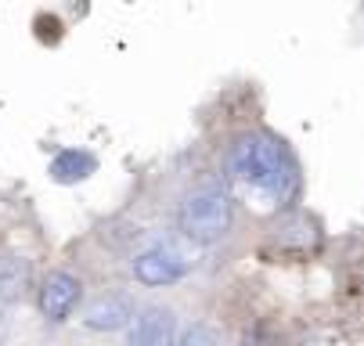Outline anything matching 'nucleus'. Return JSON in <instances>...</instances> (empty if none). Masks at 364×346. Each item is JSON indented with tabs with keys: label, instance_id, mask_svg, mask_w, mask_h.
Returning <instances> with one entry per match:
<instances>
[{
	"label": "nucleus",
	"instance_id": "nucleus-6",
	"mask_svg": "<svg viewBox=\"0 0 364 346\" xmlns=\"http://www.w3.org/2000/svg\"><path fill=\"white\" fill-rule=\"evenodd\" d=\"M134 300L123 292H105V296H94V300L83 307L80 321L90 328V332H119L130 325L134 318Z\"/></svg>",
	"mask_w": 364,
	"mask_h": 346
},
{
	"label": "nucleus",
	"instance_id": "nucleus-3",
	"mask_svg": "<svg viewBox=\"0 0 364 346\" xmlns=\"http://www.w3.org/2000/svg\"><path fill=\"white\" fill-rule=\"evenodd\" d=\"M80 296H83L80 278H73L69 271H50V274L40 281V288H36V307H40L43 321L62 325V321H69V314L76 310Z\"/></svg>",
	"mask_w": 364,
	"mask_h": 346
},
{
	"label": "nucleus",
	"instance_id": "nucleus-7",
	"mask_svg": "<svg viewBox=\"0 0 364 346\" xmlns=\"http://www.w3.org/2000/svg\"><path fill=\"white\" fill-rule=\"evenodd\" d=\"M33 288V264L18 253H0V303H18Z\"/></svg>",
	"mask_w": 364,
	"mask_h": 346
},
{
	"label": "nucleus",
	"instance_id": "nucleus-9",
	"mask_svg": "<svg viewBox=\"0 0 364 346\" xmlns=\"http://www.w3.org/2000/svg\"><path fill=\"white\" fill-rule=\"evenodd\" d=\"M181 346H220V335H217V328H210V325H191V328L181 335Z\"/></svg>",
	"mask_w": 364,
	"mask_h": 346
},
{
	"label": "nucleus",
	"instance_id": "nucleus-1",
	"mask_svg": "<svg viewBox=\"0 0 364 346\" xmlns=\"http://www.w3.org/2000/svg\"><path fill=\"white\" fill-rule=\"evenodd\" d=\"M228 184L259 213H274L299 188L296 159L271 134H242L228 152Z\"/></svg>",
	"mask_w": 364,
	"mask_h": 346
},
{
	"label": "nucleus",
	"instance_id": "nucleus-5",
	"mask_svg": "<svg viewBox=\"0 0 364 346\" xmlns=\"http://www.w3.org/2000/svg\"><path fill=\"white\" fill-rule=\"evenodd\" d=\"M195 260H188L184 253L170 249V245H159V249H148L141 256H134V278L141 285H151V288H163V285H173L181 281L188 271H191Z\"/></svg>",
	"mask_w": 364,
	"mask_h": 346
},
{
	"label": "nucleus",
	"instance_id": "nucleus-2",
	"mask_svg": "<svg viewBox=\"0 0 364 346\" xmlns=\"http://www.w3.org/2000/svg\"><path fill=\"white\" fill-rule=\"evenodd\" d=\"M235 220V202L231 191L224 184H198L184 195L181 213H177V227L188 242L195 245H213L231 231Z\"/></svg>",
	"mask_w": 364,
	"mask_h": 346
},
{
	"label": "nucleus",
	"instance_id": "nucleus-4",
	"mask_svg": "<svg viewBox=\"0 0 364 346\" xmlns=\"http://www.w3.org/2000/svg\"><path fill=\"white\" fill-rule=\"evenodd\" d=\"M173 339H177V314L170 307H159V303L137 307L130 325H127L130 346H173Z\"/></svg>",
	"mask_w": 364,
	"mask_h": 346
},
{
	"label": "nucleus",
	"instance_id": "nucleus-8",
	"mask_svg": "<svg viewBox=\"0 0 364 346\" xmlns=\"http://www.w3.org/2000/svg\"><path fill=\"white\" fill-rule=\"evenodd\" d=\"M97 170V159L90 152H80V148H65L50 159V177L58 184H76V180H87L90 173Z\"/></svg>",
	"mask_w": 364,
	"mask_h": 346
}]
</instances>
